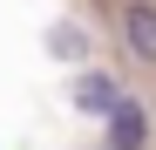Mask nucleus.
Listing matches in <instances>:
<instances>
[{
  "mask_svg": "<svg viewBox=\"0 0 156 150\" xmlns=\"http://www.w3.org/2000/svg\"><path fill=\"white\" fill-rule=\"evenodd\" d=\"M48 48H55L61 62H75V55H88V34H75V28H55V34H48Z\"/></svg>",
  "mask_w": 156,
  "mask_h": 150,
  "instance_id": "nucleus-4",
  "label": "nucleus"
},
{
  "mask_svg": "<svg viewBox=\"0 0 156 150\" xmlns=\"http://www.w3.org/2000/svg\"><path fill=\"white\" fill-rule=\"evenodd\" d=\"M75 109H82V116H102V123H109V116L122 109V82H115L109 68H82V75H75Z\"/></svg>",
  "mask_w": 156,
  "mask_h": 150,
  "instance_id": "nucleus-2",
  "label": "nucleus"
},
{
  "mask_svg": "<svg viewBox=\"0 0 156 150\" xmlns=\"http://www.w3.org/2000/svg\"><path fill=\"white\" fill-rule=\"evenodd\" d=\"M102 150H149V109L122 96V109L109 116V137H102Z\"/></svg>",
  "mask_w": 156,
  "mask_h": 150,
  "instance_id": "nucleus-3",
  "label": "nucleus"
},
{
  "mask_svg": "<svg viewBox=\"0 0 156 150\" xmlns=\"http://www.w3.org/2000/svg\"><path fill=\"white\" fill-rule=\"evenodd\" d=\"M115 41L136 68H156V0H115Z\"/></svg>",
  "mask_w": 156,
  "mask_h": 150,
  "instance_id": "nucleus-1",
  "label": "nucleus"
}]
</instances>
